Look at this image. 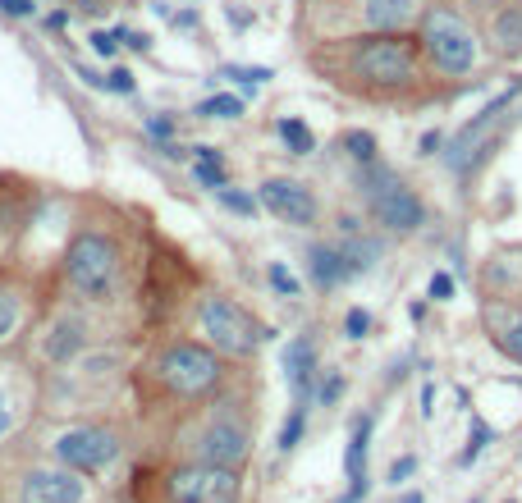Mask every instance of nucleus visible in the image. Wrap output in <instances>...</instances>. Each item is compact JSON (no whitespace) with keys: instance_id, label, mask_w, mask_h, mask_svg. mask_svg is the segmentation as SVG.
I'll return each instance as SVG.
<instances>
[{"instance_id":"obj_1","label":"nucleus","mask_w":522,"mask_h":503,"mask_svg":"<svg viewBox=\"0 0 522 503\" xmlns=\"http://www.w3.org/2000/svg\"><path fill=\"white\" fill-rule=\"evenodd\" d=\"M65 270H69V284H74L83 298L106 302L110 293H115V279H120V252L101 234H78L74 243H69Z\"/></svg>"},{"instance_id":"obj_2","label":"nucleus","mask_w":522,"mask_h":503,"mask_svg":"<svg viewBox=\"0 0 522 503\" xmlns=\"http://www.w3.org/2000/svg\"><path fill=\"white\" fill-rule=\"evenodd\" d=\"M202 330L211 334L216 348H225V353H234V357L257 353L261 343L271 339L266 325H257L239 302H229V298H207L202 302Z\"/></svg>"},{"instance_id":"obj_3","label":"nucleus","mask_w":522,"mask_h":503,"mask_svg":"<svg viewBox=\"0 0 522 503\" xmlns=\"http://www.w3.org/2000/svg\"><path fill=\"white\" fill-rule=\"evenodd\" d=\"M422 42L440 74H468L472 69V33L454 10H426Z\"/></svg>"},{"instance_id":"obj_4","label":"nucleus","mask_w":522,"mask_h":503,"mask_svg":"<svg viewBox=\"0 0 522 503\" xmlns=\"http://www.w3.org/2000/svg\"><path fill=\"white\" fill-rule=\"evenodd\" d=\"M413 65H417V51L408 37H394V33H381V37H367V42L353 51V69H358L367 83H408L413 78Z\"/></svg>"},{"instance_id":"obj_5","label":"nucleus","mask_w":522,"mask_h":503,"mask_svg":"<svg viewBox=\"0 0 522 503\" xmlns=\"http://www.w3.org/2000/svg\"><path fill=\"white\" fill-rule=\"evenodd\" d=\"M161 380L174 394L197 398V394H207V389H216L220 362H216V353L197 348V343H174L170 353L161 357Z\"/></svg>"},{"instance_id":"obj_6","label":"nucleus","mask_w":522,"mask_h":503,"mask_svg":"<svg viewBox=\"0 0 522 503\" xmlns=\"http://www.w3.org/2000/svg\"><path fill=\"white\" fill-rule=\"evenodd\" d=\"M170 499L174 503H239V471L234 467H179L170 476Z\"/></svg>"},{"instance_id":"obj_7","label":"nucleus","mask_w":522,"mask_h":503,"mask_svg":"<svg viewBox=\"0 0 522 503\" xmlns=\"http://www.w3.org/2000/svg\"><path fill=\"white\" fill-rule=\"evenodd\" d=\"M371 215H376L385 229H394V234H413L426 220V206L417 202L394 174L381 170V174H371Z\"/></svg>"},{"instance_id":"obj_8","label":"nucleus","mask_w":522,"mask_h":503,"mask_svg":"<svg viewBox=\"0 0 522 503\" xmlns=\"http://www.w3.org/2000/svg\"><path fill=\"white\" fill-rule=\"evenodd\" d=\"M55 458L65 462L69 471H101L120 458V444H115L110 430L78 426V430H65V435L55 439Z\"/></svg>"},{"instance_id":"obj_9","label":"nucleus","mask_w":522,"mask_h":503,"mask_svg":"<svg viewBox=\"0 0 522 503\" xmlns=\"http://www.w3.org/2000/svg\"><path fill=\"white\" fill-rule=\"evenodd\" d=\"M257 202L266 206L275 220H284V225H312L316 220V197L307 193V183H298V179H266Z\"/></svg>"},{"instance_id":"obj_10","label":"nucleus","mask_w":522,"mask_h":503,"mask_svg":"<svg viewBox=\"0 0 522 503\" xmlns=\"http://www.w3.org/2000/svg\"><path fill=\"white\" fill-rule=\"evenodd\" d=\"M78 499H83V481H74V471H28L19 490V503H78Z\"/></svg>"},{"instance_id":"obj_11","label":"nucleus","mask_w":522,"mask_h":503,"mask_svg":"<svg viewBox=\"0 0 522 503\" xmlns=\"http://www.w3.org/2000/svg\"><path fill=\"white\" fill-rule=\"evenodd\" d=\"M243 458H248V430L243 426H234V421H216V426L202 435V462L239 471Z\"/></svg>"},{"instance_id":"obj_12","label":"nucleus","mask_w":522,"mask_h":503,"mask_svg":"<svg viewBox=\"0 0 522 503\" xmlns=\"http://www.w3.org/2000/svg\"><path fill=\"white\" fill-rule=\"evenodd\" d=\"M481 316H486V330L495 339V348L509 353L513 362H522V307H513V302H486Z\"/></svg>"},{"instance_id":"obj_13","label":"nucleus","mask_w":522,"mask_h":503,"mask_svg":"<svg viewBox=\"0 0 522 503\" xmlns=\"http://www.w3.org/2000/svg\"><path fill=\"white\" fill-rule=\"evenodd\" d=\"M367 444H371V417L353 421V439H348V453H344V471L353 490H348V503H358L367 494Z\"/></svg>"},{"instance_id":"obj_14","label":"nucleus","mask_w":522,"mask_h":503,"mask_svg":"<svg viewBox=\"0 0 522 503\" xmlns=\"http://www.w3.org/2000/svg\"><path fill=\"white\" fill-rule=\"evenodd\" d=\"M312 366H316V353L307 339H294L284 348V375H289L294 403H307V398H312Z\"/></svg>"},{"instance_id":"obj_15","label":"nucleus","mask_w":522,"mask_h":503,"mask_svg":"<svg viewBox=\"0 0 522 503\" xmlns=\"http://www.w3.org/2000/svg\"><path fill=\"white\" fill-rule=\"evenodd\" d=\"M417 10H422V0H367V5H362L367 23L371 28H381V33H399V28H408V23L417 19Z\"/></svg>"},{"instance_id":"obj_16","label":"nucleus","mask_w":522,"mask_h":503,"mask_svg":"<svg viewBox=\"0 0 522 503\" xmlns=\"http://www.w3.org/2000/svg\"><path fill=\"white\" fill-rule=\"evenodd\" d=\"M307 275L321 284V289H330V284H339L344 275V257H339V247H326V243H316L312 252H307Z\"/></svg>"},{"instance_id":"obj_17","label":"nucleus","mask_w":522,"mask_h":503,"mask_svg":"<svg viewBox=\"0 0 522 503\" xmlns=\"http://www.w3.org/2000/svg\"><path fill=\"white\" fill-rule=\"evenodd\" d=\"M78 348H83V325L78 321H60L51 330V339H46V357H51V362H69Z\"/></svg>"},{"instance_id":"obj_18","label":"nucleus","mask_w":522,"mask_h":503,"mask_svg":"<svg viewBox=\"0 0 522 503\" xmlns=\"http://www.w3.org/2000/svg\"><path fill=\"white\" fill-rule=\"evenodd\" d=\"M193 174H197V183L202 188H225V165H220V151L216 147H197V165H193Z\"/></svg>"},{"instance_id":"obj_19","label":"nucleus","mask_w":522,"mask_h":503,"mask_svg":"<svg viewBox=\"0 0 522 503\" xmlns=\"http://www.w3.org/2000/svg\"><path fill=\"white\" fill-rule=\"evenodd\" d=\"M495 42H500L504 51H518L522 46V5L500 10V19H495Z\"/></svg>"},{"instance_id":"obj_20","label":"nucleus","mask_w":522,"mask_h":503,"mask_svg":"<svg viewBox=\"0 0 522 503\" xmlns=\"http://www.w3.org/2000/svg\"><path fill=\"white\" fill-rule=\"evenodd\" d=\"M275 129H280V142H284V147H289V151H294V156H307V151L316 147L312 129H307L303 119H280Z\"/></svg>"},{"instance_id":"obj_21","label":"nucleus","mask_w":522,"mask_h":503,"mask_svg":"<svg viewBox=\"0 0 522 503\" xmlns=\"http://www.w3.org/2000/svg\"><path fill=\"white\" fill-rule=\"evenodd\" d=\"M344 151L358 165H371V161H376V138H371V133H362V129H353V133H344Z\"/></svg>"},{"instance_id":"obj_22","label":"nucleus","mask_w":522,"mask_h":503,"mask_svg":"<svg viewBox=\"0 0 522 503\" xmlns=\"http://www.w3.org/2000/svg\"><path fill=\"white\" fill-rule=\"evenodd\" d=\"M197 115H207V119H239L243 115V101L239 97H207L202 106H197Z\"/></svg>"},{"instance_id":"obj_23","label":"nucleus","mask_w":522,"mask_h":503,"mask_svg":"<svg viewBox=\"0 0 522 503\" xmlns=\"http://www.w3.org/2000/svg\"><path fill=\"white\" fill-rule=\"evenodd\" d=\"M303 421H307V403H294V412H289V421H284V430H280V449L284 453L298 444V435H303Z\"/></svg>"},{"instance_id":"obj_24","label":"nucleus","mask_w":522,"mask_h":503,"mask_svg":"<svg viewBox=\"0 0 522 503\" xmlns=\"http://www.w3.org/2000/svg\"><path fill=\"white\" fill-rule=\"evenodd\" d=\"M490 439H495V430H490L486 421H472L468 449H463V458H458V462H472V458H477V453H481V449H486V444H490Z\"/></svg>"},{"instance_id":"obj_25","label":"nucleus","mask_w":522,"mask_h":503,"mask_svg":"<svg viewBox=\"0 0 522 503\" xmlns=\"http://www.w3.org/2000/svg\"><path fill=\"white\" fill-rule=\"evenodd\" d=\"M220 74L234 78V83H248V87H257V83H266V78H275L271 69H243V65H225Z\"/></svg>"},{"instance_id":"obj_26","label":"nucleus","mask_w":522,"mask_h":503,"mask_svg":"<svg viewBox=\"0 0 522 503\" xmlns=\"http://www.w3.org/2000/svg\"><path fill=\"white\" fill-rule=\"evenodd\" d=\"M367 330H371V311L353 307V311H348V316H344V334H348V339H362V334H367Z\"/></svg>"},{"instance_id":"obj_27","label":"nucleus","mask_w":522,"mask_h":503,"mask_svg":"<svg viewBox=\"0 0 522 503\" xmlns=\"http://www.w3.org/2000/svg\"><path fill=\"white\" fill-rule=\"evenodd\" d=\"M216 197L229 206V211H239V215H252V211H257V202H252L248 193H234V188H220Z\"/></svg>"},{"instance_id":"obj_28","label":"nucleus","mask_w":522,"mask_h":503,"mask_svg":"<svg viewBox=\"0 0 522 503\" xmlns=\"http://www.w3.org/2000/svg\"><path fill=\"white\" fill-rule=\"evenodd\" d=\"M271 284L284 293V298H298V279L289 275V270H284L280 261H271Z\"/></svg>"},{"instance_id":"obj_29","label":"nucleus","mask_w":522,"mask_h":503,"mask_svg":"<svg viewBox=\"0 0 522 503\" xmlns=\"http://www.w3.org/2000/svg\"><path fill=\"white\" fill-rule=\"evenodd\" d=\"M339 394H344V375L330 371V375H326V385H321V403L335 407V403H339Z\"/></svg>"},{"instance_id":"obj_30","label":"nucleus","mask_w":522,"mask_h":503,"mask_svg":"<svg viewBox=\"0 0 522 503\" xmlns=\"http://www.w3.org/2000/svg\"><path fill=\"white\" fill-rule=\"evenodd\" d=\"M431 298H435V302H449V298H454V275H445V270H440V275H431Z\"/></svg>"},{"instance_id":"obj_31","label":"nucleus","mask_w":522,"mask_h":503,"mask_svg":"<svg viewBox=\"0 0 522 503\" xmlns=\"http://www.w3.org/2000/svg\"><path fill=\"white\" fill-rule=\"evenodd\" d=\"M101 83H106L110 92H124V97L133 92V74H129V69H110V78H101Z\"/></svg>"},{"instance_id":"obj_32","label":"nucleus","mask_w":522,"mask_h":503,"mask_svg":"<svg viewBox=\"0 0 522 503\" xmlns=\"http://www.w3.org/2000/svg\"><path fill=\"white\" fill-rule=\"evenodd\" d=\"M115 46H120V33H92V51L97 55H115Z\"/></svg>"},{"instance_id":"obj_33","label":"nucleus","mask_w":522,"mask_h":503,"mask_svg":"<svg viewBox=\"0 0 522 503\" xmlns=\"http://www.w3.org/2000/svg\"><path fill=\"white\" fill-rule=\"evenodd\" d=\"M413 471H417V458H399V462L390 467V481H394V485H403L408 476H413Z\"/></svg>"},{"instance_id":"obj_34","label":"nucleus","mask_w":522,"mask_h":503,"mask_svg":"<svg viewBox=\"0 0 522 503\" xmlns=\"http://www.w3.org/2000/svg\"><path fill=\"white\" fill-rule=\"evenodd\" d=\"M14 330V302L10 298H0V339Z\"/></svg>"},{"instance_id":"obj_35","label":"nucleus","mask_w":522,"mask_h":503,"mask_svg":"<svg viewBox=\"0 0 522 503\" xmlns=\"http://www.w3.org/2000/svg\"><path fill=\"white\" fill-rule=\"evenodd\" d=\"M0 10H5V14H19V19H23V14H33L37 5H33V0H0Z\"/></svg>"},{"instance_id":"obj_36","label":"nucleus","mask_w":522,"mask_h":503,"mask_svg":"<svg viewBox=\"0 0 522 503\" xmlns=\"http://www.w3.org/2000/svg\"><path fill=\"white\" fill-rule=\"evenodd\" d=\"M147 129H152L156 138H170V133H174V124H170V119H165V115H156V119H147Z\"/></svg>"},{"instance_id":"obj_37","label":"nucleus","mask_w":522,"mask_h":503,"mask_svg":"<svg viewBox=\"0 0 522 503\" xmlns=\"http://www.w3.org/2000/svg\"><path fill=\"white\" fill-rule=\"evenodd\" d=\"M10 426H14V412L5 403V394H0V435H10Z\"/></svg>"},{"instance_id":"obj_38","label":"nucleus","mask_w":522,"mask_h":503,"mask_svg":"<svg viewBox=\"0 0 522 503\" xmlns=\"http://www.w3.org/2000/svg\"><path fill=\"white\" fill-rule=\"evenodd\" d=\"M435 147H440V133H426V138H422V156H431Z\"/></svg>"},{"instance_id":"obj_39","label":"nucleus","mask_w":522,"mask_h":503,"mask_svg":"<svg viewBox=\"0 0 522 503\" xmlns=\"http://www.w3.org/2000/svg\"><path fill=\"white\" fill-rule=\"evenodd\" d=\"M394 503H426V499H422V490H413V494H403V499H394Z\"/></svg>"}]
</instances>
